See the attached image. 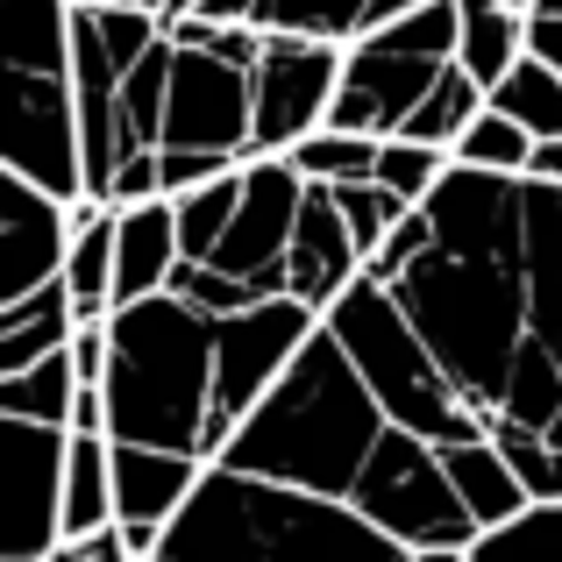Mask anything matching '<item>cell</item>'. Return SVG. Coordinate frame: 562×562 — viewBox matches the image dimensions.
Returning <instances> with one entry per match:
<instances>
[{"label": "cell", "mask_w": 562, "mask_h": 562, "mask_svg": "<svg viewBox=\"0 0 562 562\" xmlns=\"http://www.w3.org/2000/svg\"><path fill=\"white\" fill-rule=\"evenodd\" d=\"M384 435H392L384 406L371 398L363 371L349 363V349L328 335V321H321V335L300 349V363L278 378V392L228 441L221 470L271 477V484H292V492L349 506V492H357L363 463L378 456Z\"/></svg>", "instance_id": "cell-1"}, {"label": "cell", "mask_w": 562, "mask_h": 562, "mask_svg": "<svg viewBox=\"0 0 562 562\" xmlns=\"http://www.w3.org/2000/svg\"><path fill=\"white\" fill-rule=\"evenodd\" d=\"M108 435L136 449H179L214 463V342L221 321L179 292H157L108 321Z\"/></svg>", "instance_id": "cell-2"}, {"label": "cell", "mask_w": 562, "mask_h": 562, "mask_svg": "<svg viewBox=\"0 0 562 562\" xmlns=\"http://www.w3.org/2000/svg\"><path fill=\"white\" fill-rule=\"evenodd\" d=\"M150 562H413V549L378 535L342 498H314L214 463Z\"/></svg>", "instance_id": "cell-3"}, {"label": "cell", "mask_w": 562, "mask_h": 562, "mask_svg": "<svg viewBox=\"0 0 562 562\" xmlns=\"http://www.w3.org/2000/svg\"><path fill=\"white\" fill-rule=\"evenodd\" d=\"M328 335L349 349V363L363 371L371 398L384 406V420L406 435L456 449V441H484V420L470 413V398L449 384V371L435 363V349L420 342V328L406 321V306L392 300V285L363 278L342 292V306L328 314Z\"/></svg>", "instance_id": "cell-4"}, {"label": "cell", "mask_w": 562, "mask_h": 562, "mask_svg": "<svg viewBox=\"0 0 562 562\" xmlns=\"http://www.w3.org/2000/svg\"><path fill=\"white\" fill-rule=\"evenodd\" d=\"M349 506H357L378 535H392L398 549H477L484 541V527L470 520V506L456 498L441 449L420 441V435H406V427H392V435L378 441V456L363 463Z\"/></svg>", "instance_id": "cell-5"}, {"label": "cell", "mask_w": 562, "mask_h": 562, "mask_svg": "<svg viewBox=\"0 0 562 562\" xmlns=\"http://www.w3.org/2000/svg\"><path fill=\"white\" fill-rule=\"evenodd\" d=\"M314 335H321V314L300 300H263L249 314L221 321V342H214V463L228 456L243 420L278 392V378L300 363V349Z\"/></svg>", "instance_id": "cell-6"}, {"label": "cell", "mask_w": 562, "mask_h": 562, "mask_svg": "<svg viewBox=\"0 0 562 562\" xmlns=\"http://www.w3.org/2000/svg\"><path fill=\"white\" fill-rule=\"evenodd\" d=\"M65 463L71 427L0 420V555L50 562L65 549Z\"/></svg>", "instance_id": "cell-7"}, {"label": "cell", "mask_w": 562, "mask_h": 562, "mask_svg": "<svg viewBox=\"0 0 562 562\" xmlns=\"http://www.w3.org/2000/svg\"><path fill=\"white\" fill-rule=\"evenodd\" d=\"M0 171L43 186L50 200H86V128L71 79L8 71V122H0Z\"/></svg>", "instance_id": "cell-8"}, {"label": "cell", "mask_w": 562, "mask_h": 562, "mask_svg": "<svg viewBox=\"0 0 562 562\" xmlns=\"http://www.w3.org/2000/svg\"><path fill=\"white\" fill-rule=\"evenodd\" d=\"M342 43L314 36H263V57L249 71L257 93V128H249V157H292V143H306L314 128H328V108L342 93Z\"/></svg>", "instance_id": "cell-9"}, {"label": "cell", "mask_w": 562, "mask_h": 562, "mask_svg": "<svg viewBox=\"0 0 562 562\" xmlns=\"http://www.w3.org/2000/svg\"><path fill=\"white\" fill-rule=\"evenodd\" d=\"M300 214H306V179L292 171V157H249L235 228L221 235L206 271L249 285L257 300H285V257H292V235H300Z\"/></svg>", "instance_id": "cell-10"}, {"label": "cell", "mask_w": 562, "mask_h": 562, "mask_svg": "<svg viewBox=\"0 0 562 562\" xmlns=\"http://www.w3.org/2000/svg\"><path fill=\"white\" fill-rule=\"evenodd\" d=\"M179 50V43H171ZM249 128H257V93L249 71L214 50L171 57V108H165V150H206L249 165Z\"/></svg>", "instance_id": "cell-11"}, {"label": "cell", "mask_w": 562, "mask_h": 562, "mask_svg": "<svg viewBox=\"0 0 562 562\" xmlns=\"http://www.w3.org/2000/svg\"><path fill=\"white\" fill-rule=\"evenodd\" d=\"M441 57H420V50H398L392 36H363L349 43V65H342V93L328 108V128H349V136H398L413 122L427 93L441 79Z\"/></svg>", "instance_id": "cell-12"}, {"label": "cell", "mask_w": 562, "mask_h": 562, "mask_svg": "<svg viewBox=\"0 0 562 562\" xmlns=\"http://www.w3.org/2000/svg\"><path fill=\"white\" fill-rule=\"evenodd\" d=\"M65 257H71V206L0 171V306L50 292L65 278Z\"/></svg>", "instance_id": "cell-13"}, {"label": "cell", "mask_w": 562, "mask_h": 562, "mask_svg": "<svg viewBox=\"0 0 562 562\" xmlns=\"http://www.w3.org/2000/svg\"><path fill=\"white\" fill-rule=\"evenodd\" d=\"M200 456L179 449H136V441H114V513H122V541L136 549V562H150L165 549L171 520L192 506V492L206 484Z\"/></svg>", "instance_id": "cell-14"}, {"label": "cell", "mask_w": 562, "mask_h": 562, "mask_svg": "<svg viewBox=\"0 0 562 562\" xmlns=\"http://www.w3.org/2000/svg\"><path fill=\"white\" fill-rule=\"evenodd\" d=\"M363 249L342 221V200L328 186H306V214H300V235H292V257H285V300L314 306L321 321L342 306L349 285H363Z\"/></svg>", "instance_id": "cell-15"}, {"label": "cell", "mask_w": 562, "mask_h": 562, "mask_svg": "<svg viewBox=\"0 0 562 562\" xmlns=\"http://www.w3.org/2000/svg\"><path fill=\"white\" fill-rule=\"evenodd\" d=\"M186 249H179V206L171 200H143L122 206V228H114V314L143 306L157 292H171Z\"/></svg>", "instance_id": "cell-16"}, {"label": "cell", "mask_w": 562, "mask_h": 562, "mask_svg": "<svg viewBox=\"0 0 562 562\" xmlns=\"http://www.w3.org/2000/svg\"><path fill=\"white\" fill-rule=\"evenodd\" d=\"M441 463H449L456 498L470 506V520H477L484 535H498V527H513V520H527V513H535V492H527V477L506 463V449H498L492 435L441 449Z\"/></svg>", "instance_id": "cell-17"}, {"label": "cell", "mask_w": 562, "mask_h": 562, "mask_svg": "<svg viewBox=\"0 0 562 562\" xmlns=\"http://www.w3.org/2000/svg\"><path fill=\"white\" fill-rule=\"evenodd\" d=\"M114 228H122V206H100V200L71 206L65 292L79 306V328H108L114 321Z\"/></svg>", "instance_id": "cell-18"}, {"label": "cell", "mask_w": 562, "mask_h": 562, "mask_svg": "<svg viewBox=\"0 0 562 562\" xmlns=\"http://www.w3.org/2000/svg\"><path fill=\"white\" fill-rule=\"evenodd\" d=\"M456 14H463V36H456V65H463L470 79L484 86V93H498V86L513 79V65L535 50V14L498 8V0H456Z\"/></svg>", "instance_id": "cell-19"}, {"label": "cell", "mask_w": 562, "mask_h": 562, "mask_svg": "<svg viewBox=\"0 0 562 562\" xmlns=\"http://www.w3.org/2000/svg\"><path fill=\"white\" fill-rule=\"evenodd\" d=\"M71 342H79V306H71L65 278H57L50 292H36V300H22V306H0V378L36 371V363L65 357Z\"/></svg>", "instance_id": "cell-20"}, {"label": "cell", "mask_w": 562, "mask_h": 562, "mask_svg": "<svg viewBox=\"0 0 562 562\" xmlns=\"http://www.w3.org/2000/svg\"><path fill=\"white\" fill-rule=\"evenodd\" d=\"M114 435H71V463H65V541H93L114 535Z\"/></svg>", "instance_id": "cell-21"}, {"label": "cell", "mask_w": 562, "mask_h": 562, "mask_svg": "<svg viewBox=\"0 0 562 562\" xmlns=\"http://www.w3.org/2000/svg\"><path fill=\"white\" fill-rule=\"evenodd\" d=\"M484 108H492V93H484V86L470 79L463 65H449V71L435 79V93H427L420 108H413V122L398 128V136H406V143H435V150H449V157H456V143H463V128L477 122Z\"/></svg>", "instance_id": "cell-22"}, {"label": "cell", "mask_w": 562, "mask_h": 562, "mask_svg": "<svg viewBox=\"0 0 562 562\" xmlns=\"http://www.w3.org/2000/svg\"><path fill=\"white\" fill-rule=\"evenodd\" d=\"M79 371H71V349L36 371L0 378V420H43V427H71V406H79Z\"/></svg>", "instance_id": "cell-23"}, {"label": "cell", "mask_w": 562, "mask_h": 562, "mask_svg": "<svg viewBox=\"0 0 562 562\" xmlns=\"http://www.w3.org/2000/svg\"><path fill=\"white\" fill-rule=\"evenodd\" d=\"M492 108L513 114V122H520L535 143H555V136H562V71L541 65V57L527 50L520 65H513V79L492 93Z\"/></svg>", "instance_id": "cell-24"}, {"label": "cell", "mask_w": 562, "mask_h": 562, "mask_svg": "<svg viewBox=\"0 0 562 562\" xmlns=\"http://www.w3.org/2000/svg\"><path fill=\"white\" fill-rule=\"evenodd\" d=\"M363 8L371 0H263L257 29L263 36H314V43H357L363 36Z\"/></svg>", "instance_id": "cell-25"}, {"label": "cell", "mask_w": 562, "mask_h": 562, "mask_svg": "<svg viewBox=\"0 0 562 562\" xmlns=\"http://www.w3.org/2000/svg\"><path fill=\"white\" fill-rule=\"evenodd\" d=\"M243 171L249 165H235L228 179L186 192V200H171V206H179V249H186V263H214L221 235L235 228V206H243Z\"/></svg>", "instance_id": "cell-26"}, {"label": "cell", "mask_w": 562, "mask_h": 562, "mask_svg": "<svg viewBox=\"0 0 562 562\" xmlns=\"http://www.w3.org/2000/svg\"><path fill=\"white\" fill-rule=\"evenodd\" d=\"M456 165H463V171H492V179H527V165H535V136H527L513 114L484 108L477 122L463 128V143H456Z\"/></svg>", "instance_id": "cell-27"}, {"label": "cell", "mask_w": 562, "mask_h": 562, "mask_svg": "<svg viewBox=\"0 0 562 562\" xmlns=\"http://www.w3.org/2000/svg\"><path fill=\"white\" fill-rule=\"evenodd\" d=\"M292 171L306 186H357L378 171V136H349V128H314L306 143H292Z\"/></svg>", "instance_id": "cell-28"}, {"label": "cell", "mask_w": 562, "mask_h": 562, "mask_svg": "<svg viewBox=\"0 0 562 562\" xmlns=\"http://www.w3.org/2000/svg\"><path fill=\"white\" fill-rule=\"evenodd\" d=\"M456 171V157L449 150H435V143H406V136H384L378 143V171L371 179L378 186H392L406 206H427L441 192V179Z\"/></svg>", "instance_id": "cell-29"}, {"label": "cell", "mask_w": 562, "mask_h": 562, "mask_svg": "<svg viewBox=\"0 0 562 562\" xmlns=\"http://www.w3.org/2000/svg\"><path fill=\"white\" fill-rule=\"evenodd\" d=\"M470 562H562V506H535L527 520L484 535Z\"/></svg>", "instance_id": "cell-30"}, {"label": "cell", "mask_w": 562, "mask_h": 562, "mask_svg": "<svg viewBox=\"0 0 562 562\" xmlns=\"http://www.w3.org/2000/svg\"><path fill=\"white\" fill-rule=\"evenodd\" d=\"M335 200H342V221H349V235H357V249H363V263L384 249V235L398 228V221L413 214L406 200H398L392 186H378V179H357V186H328Z\"/></svg>", "instance_id": "cell-31"}, {"label": "cell", "mask_w": 562, "mask_h": 562, "mask_svg": "<svg viewBox=\"0 0 562 562\" xmlns=\"http://www.w3.org/2000/svg\"><path fill=\"white\" fill-rule=\"evenodd\" d=\"M427 249H435V214H427V206H413V214L398 221L392 235H384V249L371 257V271H363V278H378V285H398V278H406L413 263L427 257Z\"/></svg>", "instance_id": "cell-32"}, {"label": "cell", "mask_w": 562, "mask_h": 562, "mask_svg": "<svg viewBox=\"0 0 562 562\" xmlns=\"http://www.w3.org/2000/svg\"><path fill=\"white\" fill-rule=\"evenodd\" d=\"M235 157H206V150H157V179H165V200H186V192L228 179Z\"/></svg>", "instance_id": "cell-33"}, {"label": "cell", "mask_w": 562, "mask_h": 562, "mask_svg": "<svg viewBox=\"0 0 562 562\" xmlns=\"http://www.w3.org/2000/svg\"><path fill=\"white\" fill-rule=\"evenodd\" d=\"M108 363H114L108 328H79V342H71V371H79L86 392H100V384H108Z\"/></svg>", "instance_id": "cell-34"}, {"label": "cell", "mask_w": 562, "mask_h": 562, "mask_svg": "<svg viewBox=\"0 0 562 562\" xmlns=\"http://www.w3.org/2000/svg\"><path fill=\"white\" fill-rule=\"evenodd\" d=\"M50 562H136V549H128L122 527H114V535H93V541H65Z\"/></svg>", "instance_id": "cell-35"}, {"label": "cell", "mask_w": 562, "mask_h": 562, "mask_svg": "<svg viewBox=\"0 0 562 562\" xmlns=\"http://www.w3.org/2000/svg\"><path fill=\"white\" fill-rule=\"evenodd\" d=\"M527 179L562 186V136H555V143H535V165H527Z\"/></svg>", "instance_id": "cell-36"}, {"label": "cell", "mask_w": 562, "mask_h": 562, "mask_svg": "<svg viewBox=\"0 0 562 562\" xmlns=\"http://www.w3.org/2000/svg\"><path fill=\"white\" fill-rule=\"evenodd\" d=\"M413 562H470V549H413Z\"/></svg>", "instance_id": "cell-37"}, {"label": "cell", "mask_w": 562, "mask_h": 562, "mask_svg": "<svg viewBox=\"0 0 562 562\" xmlns=\"http://www.w3.org/2000/svg\"><path fill=\"white\" fill-rule=\"evenodd\" d=\"M128 8H143V14H157V22H165V14H171V0H128Z\"/></svg>", "instance_id": "cell-38"}, {"label": "cell", "mask_w": 562, "mask_h": 562, "mask_svg": "<svg viewBox=\"0 0 562 562\" xmlns=\"http://www.w3.org/2000/svg\"><path fill=\"white\" fill-rule=\"evenodd\" d=\"M535 22H562V0H541V8H535Z\"/></svg>", "instance_id": "cell-39"}, {"label": "cell", "mask_w": 562, "mask_h": 562, "mask_svg": "<svg viewBox=\"0 0 562 562\" xmlns=\"http://www.w3.org/2000/svg\"><path fill=\"white\" fill-rule=\"evenodd\" d=\"M71 8H128V0H71Z\"/></svg>", "instance_id": "cell-40"}, {"label": "cell", "mask_w": 562, "mask_h": 562, "mask_svg": "<svg viewBox=\"0 0 562 562\" xmlns=\"http://www.w3.org/2000/svg\"><path fill=\"white\" fill-rule=\"evenodd\" d=\"M498 8H520V14H535V8H541V0H498Z\"/></svg>", "instance_id": "cell-41"}, {"label": "cell", "mask_w": 562, "mask_h": 562, "mask_svg": "<svg viewBox=\"0 0 562 562\" xmlns=\"http://www.w3.org/2000/svg\"><path fill=\"white\" fill-rule=\"evenodd\" d=\"M0 562H22V555H0Z\"/></svg>", "instance_id": "cell-42"}]
</instances>
